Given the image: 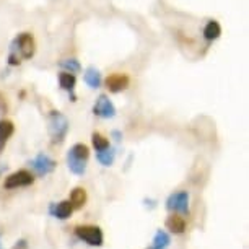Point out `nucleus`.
Returning <instances> with one entry per match:
<instances>
[{
    "label": "nucleus",
    "instance_id": "nucleus-12",
    "mask_svg": "<svg viewBox=\"0 0 249 249\" xmlns=\"http://www.w3.org/2000/svg\"><path fill=\"white\" fill-rule=\"evenodd\" d=\"M67 157L73 158V160H78V161L87 163L88 157H90V148H88L85 143H75L73 147L69 150Z\"/></svg>",
    "mask_w": 249,
    "mask_h": 249
},
{
    "label": "nucleus",
    "instance_id": "nucleus-8",
    "mask_svg": "<svg viewBox=\"0 0 249 249\" xmlns=\"http://www.w3.org/2000/svg\"><path fill=\"white\" fill-rule=\"evenodd\" d=\"M130 83V78L127 77L125 73H111L109 77L105 80V85L106 88L109 90L111 93H119V91H124L125 88L129 87Z\"/></svg>",
    "mask_w": 249,
    "mask_h": 249
},
{
    "label": "nucleus",
    "instance_id": "nucleus-9",
    "mask_svg": "<svg viewBox=\"0 0 249 249\" xmlns=\"http://www.w3.org/2000/svg\"><path fill=\"white\" fill-rule=\"evenodd\" d=\"M13 132H15V125H13L12 121H7V119L0 121V153L3 152V148H5V145L8 140H10Z\"/></svg>",
    "mask_w": 249,
    "mask_h": 249
},
{
    "label": "nucleus",
    "instance_id": "nucleus-14",
    "mask_svg": "<svg viewBox=\"0 0 249 249\" xmlns=\"http://www.w3.org/2000/svg\"><path fill=\"white\" fill-rule=\"evenodd\" d=\"M220 35H222V26H220L218 21L210 20L204 28V37L207 41H215L218 39Z\"/></svg>",
    "mask_w": 249,
    "mask_h": 249
},
{
    "label": "nucleus",
    "instance_id": "nucleus-24",
    "mask_svg": "<svg viewBox=\"0 0 249 249\" xmlns=\"http://www.w3.org/2000/svg\"><path fill=\"white\" fill-rule=\"evenodd\" d=\"M0 109H7L5 100H3V96H2V95H0Z\"/></svg>",
    "mask_w": 249,
    "mask_h": 249
},
{
    "label": "nucleus",
    "instance_id": "nucleus-4",
    "mask_svg": "<svg viewBox=\"0 0 249 249\" xmlns=\"http://www.w3.org/2000/svg\"><path fill=\"white\" fill-rule=\"evenodd\" d=\"M35 182V176L31 175L30 171L26 170H18L12 175H8L5 178V182H3V187L5 189H17V187H26L31 186Z\"/></svg>",
    "mask_w": 249,
    "mask_h": 249
},
{
    "label": "nucleus",
    "instance_id": "nucleus-19",
    "mask_svg": "<svg viewBox=\"0 0 249 249\" xmlns=\"http://www.w3.org/2000/svg\"><path fill=\"white\" fill-rule=\"evenodd\" d=\"M91 143H93V147L96 148V152L109 148V140H107L105 135H101L100 132H95L91 135Z\"/></svg>",
    "mask_w": 249,
    "mask_h": 249
},
{
    "label": "nucleus",
    "instance_id": "nucleus-2",
    "mask_svg": "<svg viewBox=\"0 0 249 249\" xmlns=\"http://www.w3.org/2000/svg\"><path fill=\"white\" fill-rule=\"evenodd\" d=\"M75 234H77L78 239H82V241H85L90 246H96V248L103 246V241H105L101 228L95 227V225H78L75 228Z\"/></svg>",
    "mask_w": 249,
    "mask_h": 249
},
{
    "label": "nucleus",
    "instance_id": "nucleus-11",
    "mask_svg": "<svg viewBox=\"0 0 249 249\" xmlns=\"http://www.w3.org/2000/svg\"><path fill=\"white\" fill-rule=\"evenodd\" d=\"M51 212L54 213L55 218L67 220L73 212V207H72V204H70L69 200H62V202H59L57 207H51Z\"/></svg>",
    "mask_w": 249,
    "mask_h": 249
},
{
    "label": "nucleus",
    "instance_id": "nucleus-18",
    "mask_svg": "<svg viewBox=\"0 0 249 249\" xmlns=\"http://www.w3.org/2000/svg\"><path fill=\"white\" fill-rule=\"evenodd\" d=\"M114 158H116V152L112 148L101 150V152L96 153V160L103 164V166H111V164L114 163Z\"/></svg>",
    "mask_w": 249,
    "mask_h": 249
},
{
    "label": "nucleus",
    "instance_id": "nucleus-1",
    "mask_svg": "<svg viewBox=\"0 0 249 249\" xmlns=\"http://www.w3.org/2000/svg\"><path fill=\"white\" fill-rule=\"evenodd\" d=\"M69 119L62 112L51 111L49 112V134L53 139V143H62L65 135L69 132Z\"/></svg>",
    "mask_w": 249,
    "mask_h": 249
},
{
    "label": "nucleus",
    "instance_id": "nucleus-6",
    "mask_svg": "<svg viewBox=\"0 0 249 249\" xmlns=\"http://www.w3.org/2000/svg\"><path fill=\"white\" fill-rule=\"evenodd\" d=\"M30 164L33 166V170L37 173V176H48L55 170V166H57L55 160L48 157L46 153H39L35 160H31Z\"/></svg>",
    "mask_w": 249,
    "mask_h": 249
},
{
    "label": "nucleus",
    "instance_id": "nucleus-22",
    "mask_svg": "<svg viewBox=\"0 0 249 249\" xmlns=\"http://www.w3.org/2000/svg\"><path fill=\"white\" fill-rule=\"evenodd\" d=\"M12 249H30V244H28L26 239H18Z\"/></svg>",
    "mask_w": 249,
    "mask_h": 249
},
{
    "label": "nucleus",
    "instance_id": "nucleus-13",
    "mask_svg": "<svg viewBox=\"0 0 249 249\" xmlns=\"http://www.w3.org/2000/svg\"><path fill=\"white\" fill-rule=\"evenodd\" d=\"M87 191L83 187H75V189L70 192V204H72L73 209H82L83 205L87 204Z\"/></svg>",
    "mask_w": 249,
    "mask_h": 249
},
{
    "label": "nucleus",
    "instance_id": "nucleus-3",
    "mask_svg": "<svg viewBox=\"0 0 249 249\" xmlns=\"http://www.w3.org/2000/svg\"><path fill=\"white\" fill-rule=\"evenodd\" d=\"M13 53H20L21 59H31L36 53V43L31 33H21L12 44Z\"/></svg>",
    "mask_w": 249,
    "mask_h": 249
},
{
    "label": "nucleus",
    "instance_id": "nucleus-16",
    "mask_svg": "<svg viewBox=\"0 0 249 249\" xmlns=\"http://www.w3.org/2000/svg\"><path fill=\"white\" fill-rule=\"evenodd\" d=\"M75 83H77V78H75L73 73H69V72L59 73V85H60V88H64V90L70 91L72 95H73Z\"/></svg>",
    "mask_w": 249,
    "mask_h": 249
},
{
    "label": "nucleus",
    "instance_id": "nucleus-7",
    "mask_svg": "<svg viewBox=\"0 0 249 249\" xmlns=\"http://www.w3.org/2000/svg\"><path fill=\"white\" fill-rule=\"evenodd\" d=\"M93 112H95L96 116L103 117V119H111V117L116 116V107L106 95H100L95 103V106H93Z\"/></svg>",
    "mask_w": 249,
    "mask_h": 249
},
{
    "label": "nucleus",
    "instance_id": "nucleus-23",
    "mask_svg": "<svg viewBox=\"0 0 249 249\" xmlns=\"http://www.w3.org/2000/svg\"><path fill=\"white\" fill-rule=\"evenodd\" d=\"M112 137H114L116 142H121V139H122V134L119 132V130H112Z\"/></svg>",
    "mask_w": 249,
    "mask_h": 249
},
{
    "label": "nucleus",
    "instance_id": "nucleus-5",
    "mask_svg": "<svg viewBox=\"0 0 249 249\" xmlns=\"http://www.w3.org/2000/svg\"><path fill=\"white\" fill-rule=\"evenodd\" d=\"M166 209L176 213H189V194H187V191L175 192L168 197Z\"/></svg>",
    "mask_w": 249,
    "mask_h": 249
},
{
    "label": "nucleus",
    "instance_id": "nucleus-20",
    "mask_svg": "<svg viewBox=\"0 0 249 249\" xmlns=\"http://www.w3.org/2000/svg\"><path fill=\"white\" fill-rule=\"evenodd\" d=\"M59 65L67 70L69 73H75V72H80V70H82V65H80L77 59H64V60H60Z\"/></svg>",
    "mask_w": 249,
    "mask_h": 249
},
{
    "label": "nucleus",
    "instance_id": "nucleus-10",
    "mask_svg": "<svg viewBox=\"0 0 249 249\" xmlns=\"http://www.w3.org/2000/svg\"><path fill=\"white\" fill-rule=\"evenodd\" d=\"M166 228L175 234H182L186 231V222L179 215L173 213L166 218Z\"/></svg>",
    "mask_w": 249,
    "mask_h": 249
},
{
    "label": "nucleus",
    "instance_id": "nucleus-21",
    "mask_svg": "<svg viewBox=\"0 0 249 249\" xmlns=\"http://www.w3.org/2000/svg\"><path fill=\"white\" fill-rule=\"evenodd\" d=\"M20 59H21L20 55H18L17 53H13V51H12L10 55H8V64H10V65H20V62H21Z\"/></svg>",
    "mask_w": 249,
    "mask_h": 249
},
{
    "label": "nucleus",
    "instance_id": "nucleus-17",
    "mask_svg": "<svg viewBox=\"0 0 249 249\" xmlns=\"http://www.w3.org/2000/svg\"><path fill=\"white\" fill-rule=\"evenodd\" d=\"M170 243H171L170 234H168L166 231H163V230H158L157 234H155V238H153L152 249H166L168 246H170Z\"/></svg>",
    "mask_w": 249,
    "mask_h": 249
},
{
    "label": "nucleus",
    "instance_id": "nucleus-15",
    "mask_svg": "<svg viewBox=\"0 0 249 249\" xmlns=\"http://www.w3.org/2000/svg\"><path fill=\"white\" fill-rule=\"evenodd\" d=\"M85 82L90 88H100L101 87V73L95 67H88L85 72Z\"/></svg>",
    "mask_w": 249,
    "mask_h": 249
}]
</instances>
